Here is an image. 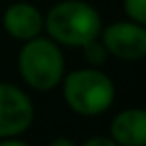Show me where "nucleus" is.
I'll return each instance as SVG.
<instances>
[{
    "label": "nucleus",
    "instance_id": "1",
    "mask_svg": "<svg viewBox=\"0 0 146 146\" xmlns=\"http://www.w3.org/2000/svg\"><path fill=\"white\" fill-rule=\"evenodd\" d=\"M44 26L52 40L68 46H84L98 40L102 32L100 14L82 0H64L44 18Z\"/></svg>",
    "mask_w": 146,
    "mask_h": 146
},
{
    "label": "nucleus",
    "instance_id": "2",
    "mask_svg": "<svg viewBox=\"0 0 146 146\" xmlns=\"http://www.w3.org/2000/svg\"><path fill=\"white\" fill-rule=\"evenodd\" d=\"M64 98L74 112L84 116H96L112 106L114 84L100 70H76L70 72L64 80Z\"/></svg>",
    "mask_w": 146,
    "mask_h": 146
},
{
    "label": "nucleus",
    "instance_id": "3",
    "mask_svg": "<svg viewBox=\"0 0 146 146\" xmlns=\"http://www.w3.org/2000/svg\"><path fill=\"white\" fill-rule=\"evenodd\" d=\"M18 68L32 88L50 90L64 76V58L52 40L36 36L26 40V46L20 50Z\"/></svg>",
    "mask_w": 146,
    "mask_h": 146
},
{
    "label": "nucleus",
    "instance_id": "4",
    "mask_svg": "<svg viewBox=\"0 0 146 146\" xmlns=\"http://www.w3.org/2000/svg\"><path fill=\"white\" fill-rule=\"evenodd\" d=\"M34 118L30 98L16 86L0 82V138L22 134Z\"/></svg>",
    "mask_w": 146,
    "mask_h": 146
},
{
    "label": "nucleus",
    "instance_id": "5",
    "mask_svg": "<svg viewBox=\"0 0 146 146\" xmlns=\"http://www.w3.org/2000/svg\"><path fill=\"white\" fill-rule=\"evenodd\" d=\"M100 34L106 52L118 58L138 60L146 56V28L138 22H116Z\"/></svg>",
    "mask_w": 146,
    "mask_h": 146
},
{
    "label": "nucleus",
    "instance_id": "6",
    "mask_svg": "<svg viewBox=\"0 0 146 146\" xmlns=\"http://www.w3.org/2000/svg\"><path fill=\"white\" fill-rule=\"evenodd\" d=\"M4 28L16 40H30L44 28V18L32 4L16 2L4 12Z\"/></svg>",
    "mask_w": 146,
    "mask_h": 146
},
{
    "label": "nucleus",
    "instance_id": "7",
    "mask_svg": "<svg viewBox=\"0 0 146 146\" xmlns=\"http://www.w3.org/2000/svg\"><path fill=\"white\" fill-rule=\"evenodd\" d=\"M110 134L122 146H146V110L130 108L120 112L112 124Z\"/></svg>",
    "mask_w": 146,
    "mask_h": 146
},
{
    "label": "nucleus",
    "instance_id": "8",
    "mask_svg": "<svg viewBox=\"0 0 146 146\" xmlns=\"http://www.w3.org/2000/svg\"><path fill=\"white\" fill-rule=\"evenodd\" d=\"M124 10L132 22L146 26V0H124Z\"/></svg>",
    "mask_w": 146,
    "mask_h": 146
},
{
    "label": "nucleus",
    "instance_id": "9",
    "mask_svg": "<svg viewBox=\"0 0 146 146\" xmlns=\"http://www.w3.org/2000/svg\"><path fill=\"white\" fill-rule=\"evenodd\" d=\"M82 48H84V56H86V60L90 64H100V62L106 60V48H104V44H98L96 40H92V42L84 44Z\"/></svg>",
    "mask_w": 146,
    "mask_h": 146
},
{
    "label": "nucleus",
    "instance_id": "10",
    "mask_svg": "<svg viewBox=\"0 0 146 146\" xmlns=\"http://www.w3.org/2000/svg\"><path fill=\"white\" fill-rule=\"evenodd\" d=\"M114 138H92L86 142V146H114Z\"/></svg>",
    "mask_w": 146,
    "mask_h": 146
},
{
    "label": "nucleus",
    "instance_id": "11",
    "mask_svg": "<svg viewBox=\"0 0 146 146\" xmlns=\"http://www.w3.org/2000/svg\"><path fill=\"white\" fill-rule=\"evenodd\" d=\"M60 144H64V146H72V140H54V142H52V146H60Z\"/></svg>",
    "mask_w": 146,
    "mask_h": 146
}]
</instances>
